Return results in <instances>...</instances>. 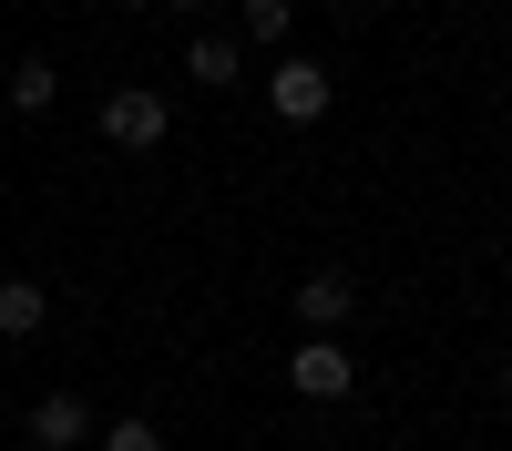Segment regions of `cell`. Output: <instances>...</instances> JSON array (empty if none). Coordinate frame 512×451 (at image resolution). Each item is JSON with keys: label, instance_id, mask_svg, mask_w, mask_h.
Returning <instances> with one entry per match:
<instances>
[{"label": "cell", "instance_id": "cell-1", "mask_svg": "<svg viewBox=\"0 0 512 451\" xmlns=\"http://www.w3.org/2000/svg\"><path fill=\"white\" fill-rule=\"evenodd\" d=\"M164 134H175V113H164V93H144V82L103 103V144H123V154H154Z\"/></svg>", "mask_w": 512, "mask_h": 451}, {"label": "cell", "instance_id": "cell-2", "mask_svg": "<svg viewBox=\"0 0 512 451\" xmlns=\"http://www.w3.org/2000/svg\"><path fill=\"white\" fill-rule=\"evenodd\" d=\"M349 380H359V359L338 339H297V359H287V390L297 400H349Z\"/></svg>", "mask_w": 512, "mask_h": 451}, {"label": "cell", "instance_id": "cell-3", "mask_svg": "<svg viewBox=\"0 0 512 451\" xmlns=\"http://www.w3.org/2000/svg\"><path fill=\"white\" fill-rule=\"evenodd\" d=\"M267 103H277V123H318V113H328V72H318V62H297V52H277Z\"/></svg>", "mask_w": 512, "mask_h": 451}, {"label": "cell", "instance_id": "cell-4", "mask_svg": "<svg viewBox=\"0 0 512 451\" xmlns=\"http://www.w3.org/2000/svg\"><path fill=\"white\" fill-rule=\"evenodd\" d=\"M349 308H359V287L338 277V267H318V277H297V328H308V339H328V328L349 318Z\"/></svg>", "mask_w": 512, "mask_h": 451}, {"label": "cell", "instance_id": "cell-5", "mask_svg": "<svg viewBox=\"0 0 512 451\" xmlns=\"http://www.w3.org/2000/svg\"><path fill=\"white\" fill-rule=\"evenodd\" d=\"M31 441H52V451H82V441H93V410H82L72 390H52V400H31Z\"/></svg>", "mask_w": 512, "mask_h": 451}, {"label": "cell", "instance_id": "cell-6", "mask_svg": "<svg viewBox=\"0 0 512 451\" xmlns=\"http://www.w3.org/2000/svg\"><path fill=\"white\" fill-rule=\"evenodd\" d=\"M41 318H52V287L41 277H0V339H41Z\"/></svg>", "mask_w": 512, "mask_h": 451}, {"label": "cell", "instance_id": "cell-7", "mask_svg": "<svg viewBox=\"0 0 512 451\" xmlns=\"http://www.w3.org/2000/svg\"><path fill=\"white\" fill-rule=\"evenodd\" d=\"M185 72L205 82V93H226V82L246 72V52H236V31H195V41H185Z\"/></svg>", "mask_w": 512, "mask_h": 451}, {"label": "cell", "instance_id": "cell-8", "mask_svg": "<svg viewBox=\"0 0 512 451\" xmlns=\"http://www.w3.org/2000/svg\"><path fill=\"white\" fill-rule=\"evenodd\" d=\"M52 103H62V62H41V52L11 62V113H52Z\"/></svg>", "mask_w": 512, "mask_h": 451}, {"label": "cell", "instance_id": "cell-9", "mask_svg": "<svg viewBox=\"0 0 512 451\" xmlns=\"http://www.w3.org/2000/svg\"><path fill=\"white\" fill-rule=\"evenodd\" d=\"M287 31H297V11H287V0H246V41H267V52H287Z\"/></svg>", "mask_w": 512, "mask_h": 451}, {"label": "cell", "instance_id": "cell-10", "mask_svg": "<svg viewBox=\"0 0 512 451\" xmlns=\"http://www.w3.org/2000/svg\"><path fill=\"white\" fill-rule=\"evenodd\" d=\"M93 441H103V451H164L154 421H113V431H93Z\"/></svg>", "mask_w": 512, "mask_h": 451}, {"label": "cell", "instance_id": "cell-11", "mask_svg": "<svg viewBox=\"0 0 512 451\" xmlns=\"http://www.w3.org/2000/svg\"><path fill=\"white\" fill-rule=\"evenodd\" d=\"M113 11H144V0H113Z\"/></svg>", "mask_w": 512, "mask_h": 451}, {"label": "cell", "instance_id": "cell-12", "mask_svg": "<svg viewBox=\"0 0 512 451\" xmlns=\"http://www.w3.org/2000/svg\"><path fill=\"white\" fill-rule=\"evenodd\" d=\"M502 400H512V369H502Z\"/></svg>", "mask_w": 512, "mask_h": 451}, {"label": "cell", "instance_id": "cell-13", "mask_svg": "<svg viewBox=\"0 0 512 451\" xmlns=\"http://www.w3.org/2000/svg\"><path fill=\"white\" fill-rule=\"evenodd\" d=\"M175 11H195V0H175Z\"/></svg>", "mask_w": 512, "mask_h": 451}]
</instances>
